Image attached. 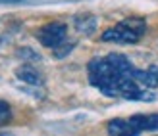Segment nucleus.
<instances>
[{
	"mask_svg": "<svg viewBox=\"0 0 158 136\" xmlns=\"http://www.w3.org/2000/svg\"><path fill=\"white\" fill-rule=\"evenodd\" d=\"M89 81L94 88L110 98L123 100H145L156 98L154 88L148 84V73L131 65L122 54H108L104 58L89 61Z\"/></svg>",
	"mask_w": 158,
	"mask_h": 136,
	"instance_id": "obj_1",
	"label": "nucleus"
},
{
	"mask_svg": "<svg viewBox=\"0 0 158 136\" xmlns=\"http://www.w3.org/2000/svg\"><path fill=\"white\" fill-rule=\"evenodd\" d=\"M147 31V23L141 17H127L120 21L118 25L106 29L102 33V41L106 42H118V44H133L141 41V37Z\"/></svg>",
	"mask_w": 158,
	"mask_h": 136,
	"instance_id": "obj_2",
	"label": "nucleus"
},
{
	"mask_svg": "<svg viewBox=\"0 0 158 136\" xmlns=\"http://www.w3.org/2000/svg\"><path fill=\"white\" fill-rule=\"evenodd\" d=\"M145 130H158V113L133 115L129 119H114L108 123L110 134H139Z\"/></svg>",
	"mask_w": 158,
	"mask_h": 136,
	"instance_id": "obj_3",
	"label": "nucleus"
},
{
	"mask_svg": "<svg viewBox=\"0 0 158 136\" xmlns=\"http://www.w3.org/2000/svg\"><path fill=\"white\" fill-rule=\"evenodd\" d=\"M66 35H68V27L60 21L46 23L37 31V38L41 41V44L46 48H54V50L66 42Z\"/></svg>",
	"mask_w": 158,
	"mask_h": 136,
	"instance_id": "obj_4",
	"label": "nucleus"
},
{
	"mask_svg": "<svg viewBox=\"0 0 158 136\" xmlns=\"http://www.w3.org/2000/svg\"><path fill=\"white\" fill-rule=\"evenodd\" d=\"M15 75H18L19 81L27 83V84H41V83H43L41 73H39L35 67H31V65H23V67H19L18 71H15Z\"/></svg>",
	"mask_w": 158,
	"mask_h": 136,
	"instance_id": "obj_5",
	"label": "nucleus"
},
{
	"mask_svg": "<svg viewBox=\"0 0 158 136\" xmlns=\"http://www.w3.org/2000/svg\"><path fill=\"white\" fill-rule=\"evenodd\" d=\"M77 29L83 31V33H93L94 25H97V21H94V17H87V15H83V17H77Z\"/></svg>",
	"mask_w": 158,
	"mask_h": 136,
	"instance_id": "obj_6",
	"label": "nucleus"
},
{
	"mask_svg": "<svg viewBox=\"0 0 158 136\" xmlns=\"http://www.w3.org/2000/svg\"><path fill=\"white\" fill-rule=\"evenodd\" d=\"M10 119H12V109H10V106H8L6 102L0 100V125H6Z\"/></svg>",
	"mask_w": 158,
	"mask_h": 136,
	"instance_id": "obj_7",
	"label": "nucleus"
},
{
	"mask_svg": "<svg viewBox=\"0 0 158 136\" xmlns=\"http://www.w3.org/2000/svg\"><path fill=\"white\" fill-rule=\"evenodd\" d=\"M147 73H148V84H151V88H158V67L147 69Z\"/></svg>",
	"mask_w": 158,
	"mask_h": 136,
	"instance_id": "obj_8",
	"label": "nucleus"
},
{
	"mask_svg": "<svg viewBox=\"0 0 158 136\" xmlns=\"http://www.w3.org/2000/svg\"><path fill=\"white\" fill-rule=\"evenodd\" d=\"M0 2H21V0H0Z\"/></svg>",
	"mask_w": 158,
	"mask_h": 136,
	"instance_id": "obj_9",
	"label": "nucleus"
}]
</instances>
